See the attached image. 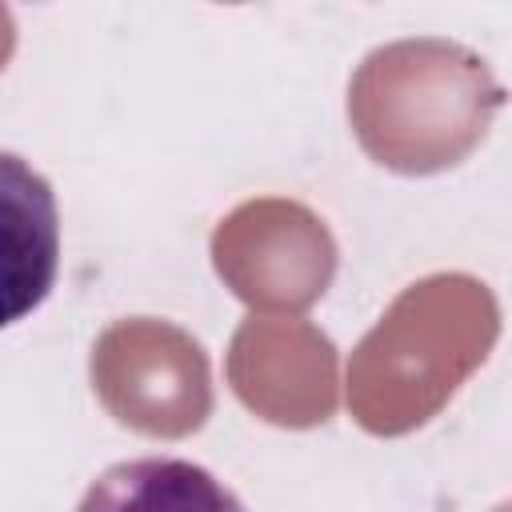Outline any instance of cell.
Wrapping results in <instances>:
<instances>
[{
	"label": "cell",
	"mask_w": 512,
	"mask_h": 512,
	"mask_svg": "<svg viewBox=\"0 0 512 512\" xmlns=\"http://www.w3.org/2000/svg\"><path fill=\"white\" fill-rule=\"evenodd\" d=\"M76 512H248L244 500L204 464L184 456H132L104 468Z\"/></svg>",
	"instance_id": "7a4b0ae2"
},
{
	"label": "cell",
	"mask_w": 512,
	"mask_h": 512,
	"mask_svg": "<svg viewBox=\"0 0 512 512\" xmlns=\"http://www.w3.org/2000/svg\"><path fill=\"white\" fill-rule=\"evenodd\" d=\"M496 512H508V508H504V504H500V508H496Z\"/></svg>",
	"instance_id": "3957f363"
},
{
	"label": "cell",
	"mask_w": 512,
	"mask_h": 512,
	"mask_svg": "<svg viewBox=\"0 0 512 512\" xmlns=\"http://www.w3.org/2000/svg\"><path fill=\"white\" fill-rule=\"evenodd\" d=\"M60 268V208L52 184L0 148V332L32 316Z\"/></svg>",
	"instance_id": "6da1fadb"
}]
</instances>
